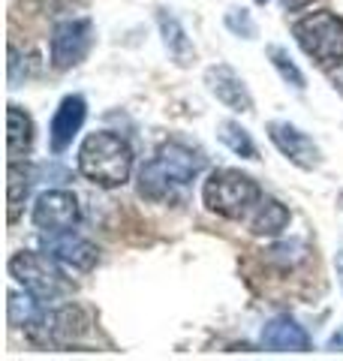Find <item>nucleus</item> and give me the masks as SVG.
Here are the masks:
<instances>
[{
	"instance_id": "f257e3e1",
	"label": "nucleus",
	"mask_w": 343,
	"mask_h": 361,
	"mask_svg": "<svg viewBox=\"0 0 343 361\" xmlns=\"http://www.w3.org/2000/svg\"><path fill=\"white\" fill-rule=\"evenodd\" d=\"M202 169H205V157L199 151H193L181 142H166L157 148L154 160H148L142 166L139 193L154 202L172 199L181 187H187Z\"/></svg>"
},
{
	"instance_id": "f03ea898",
	"label": "nucleus",
	"mask_w": 343,
	"mask_h": 361,
	"mask_svg": "<svg viewBox=\"0 0 343 361\" xmlns=\"http://www.w3.org/2000/svg\"><path fill=\"white\" fill-rule=\"evenodd\" d=\"M78 172L100 187H121L133 172V148L118 133H90L78 148Z\"/></svg>"
},
{
	"instance_id": "7ed1b4c3",
	"label": "nucleus",
	"mask_w": 343,
	"mask_h": 361,
	"mask_svg": "<svg viewBox=\"0 0 343 361\" xmlns=\"http://www.w3.org/2000/svg\"><path fill=\"white\" fill-rule=\"evenodd\" d=\"M202 202L205 208L220 214V217L238 220L262 202V190L253 178L238 172V169H214L202 187Z\"/></svg>"
},
{
	"instance_id": "20e7f679",
	"label": "nucleus",
	"mask_w": 343,
	"mask_h": 361,
	"mask_svg": "<svg viewBox=\"0 0 343 361\" xmlns=\"http://www.w3.org/2000/svg\"><path fill=\"white\" fill-rule=\"evenodd\" d=\"M9 277L40 301H54L73 289V283L64 277V271L57 268V259L52 253H16L9 259Z\"/></svg>"
},
{
	"instance_id": "39448f33",
	"label": "nucleus",
	"mask_w": 343,
	"mask_h": 361,
	"mask_svg": "<svg viewBox=\"0 0 343 361\" xmlns=\"http://www.w3.org/2000/svg\"><path fill=\"white\" fill-rule=\"evenodd\" d=\"M292 33L299 39L301 51L313 58L319 66H337L343 61V18L319 9L299 18L292 25Z\"/></svg>"
},
{
	"instance_id": "423d86ee",
	"label": "nucleus",
	"mask_w": 343,
	"mask_h": 361,
	"mask_svg": "<svg viewBox=\"0 0 343 361\" xmlns=\"http://www.w3.org/2000/svg\"><path fill=\"white\" fill-rule=\"evenodd\" d=\"M90 45H94V25L90 18H66L57 21L49 39V54L54 70H70L88 58Z\"/></svg>"
},
{
	"instance_id": "0eeeda50",
	"label": "nucleus",
	"mask_w": 343,
	"mask_h": 361,
	"mask_svg": "<svg viewBox=\"0 0 343 361\" xmlns=\"http://www.w3.org/2000/svg\"><path fill=\"white\" fill-rule=\"evenodd\" d=\"M33 226L45 235L70 232L78 223V199L70 190H45L33 202Z\"/></svg>"
},
{
	"instance_id": "6e6552de",
	"label": "nucleus",
	"mask_w": 343,
	"mask_h": 361,
	"mask_svg": "<svg viewBox=\"0 0 343 361\" xmlns=\"http://www.w3.org/2000/svg\"><path fill=\"white\" fill-rule=\"evenodd\" d=\"M268 139L274 142V148H277L286 160L295 163L299 169H304V172H313V169L323 163V151L316 148V142L289 121H271L268 123Z\"/></svg>"
},
{
	"instance_id": "1a4fd4ad",
	"label": "nucleus",
	"mask_w": 343,
	"mask_h": 361,
	"mask_svg": "<svg viewBox=\"0 0 343 361\" xmlns=\"http://www.w3.org/2000/svg\"><path fill=\"white\" fill-rule=\"evenodd\" d=\"M205 85H208L211 94L220 99L226 109L232 111H253V97L244 85V78L238 75L229 63H214L205 70Z\"/></svg>"
},
{
	"instance_id": "9d476101",
	"label": "nucleus",
	"mask_w": 343,
	"mask_h": 361,
	"mask_svg": "<svg viewBox=\"0 0 343 361\" xmlns=\"http://www.w3.org/2000/svg\"><path fill=\"white\" fill-rule=\"evenodd\" d=\"M85 118H88V106L78 94H70V97L61 99V106L54 109V118L49 123V145H52L54 154H64L70 148L78 130H82Z\"/></svg>"
},
{
	"instance_id": "9b49d317",
	"label": "nucleus",
	"mask_w": 343,
	"mask_h": 361,
	"mask_svg": "<svg viewBox=\"0 0 343 361\" xmlns=\"http://www.w3.org/2000/svg\"><path fill=\"white\" fill-rule=\"evenodd\" d=\"M42 250L52 253L57 262L70 265V268H76V271H90V268L97 265V259H100L97 244H90L88 238L76 235L73 229H70V232L49 235V238H45V244H42Z\"/></svg>"
},
{
	"instance_id": "f8f14e48",
	"label": "nucleus",
	"mask_w": 343,
	"mask_h": 361,
	"mask_svg": "<svg viewBox=\"0 0 343 361\" xmlns=\"http://www.w3.org/2000/svg\"><path fill=\"white\" fill-rule=\"evenodd\" d=\"M259 343L271 353H307L311 349V334H307L292 316H274L262 325Z\"/></svg>"
},
{
	"instance_id": "ddd939ff",
	"label": "nucleus",
	"mask_w": 343,
	"mask_h": 361,
	"mask_svg": "<svg viewBox=\"0 0 343 361\" xmlns=\"http://www.w3.org/2000/svg\"><path fill=\"white\" fill-rule=\"evenodd\" d=\"M157 25H160V33H163V42H166V49L172 54V61H175L178 66H190L193 61H196V49H193L184 25H181L169 9H160L157 13Z\"/></svg>"
},
{
	"instance_id": "4468645a",
	"label": "nucleus",
	"mask_w": 343,
	"mask_h": 361,
	"mask_svg": "<svg viewBox=\"0 0 343 361\" xmlns=\"http://www.w3.org/2000/svg\"><path fill=\"white\" fill-rule=\"evenodd\" d=\"M6 154L9 160H25L33 145V121L25 109L9 106L6 109Z\"/></svg>"
},
{
	"instance_id": "2eb2a0df",
	"label": "nucleus",
	"mask_w": 343,
	"mask_h": 361,
	"mask_svg": "<svg viewBox=\"0 0 343 361\" xmlns=\"http://www.w3.org/2000/svg\"><path fill=\"white\" fill-rule=\"evenodd\" d=\"M286 226H289V208L283 202L265 196L256 205V214L250 220V232L259 235V238H277V235H283Z\"/></svg>"
},
{
	"instance_id": "dca6fc26",
	"label": "nucleus",
	"mask_w": 343,
	"mask_h": 361,
	"mask_svg": "<svg viewBox=\"0 0 343 361\" xmlns=\"http://www.w3.org/2000/svg\"><path fill=\"white\" fill-rule=\"evenodd\" d=\"M42 322H45V331L54 334V337H78V334L88 329L85 310L73 307V304H66V307H61V310L45 313Z\"/></svg>"
},
{
	"instance_id": "f3484780",
	"label": "nucleus",
	"mask_w": 343,
	"mask_h": 361,
	"mask_svg": "<svg viewBox=\"0 0 343 361\" xmlns=\"http://www.w3.org/2000/svg\"><path fill=\"white\" fill-rule=\"evenodd\" d=\"M217 139H220L232 154L244 157V160H259L256 142L250 139V133L238 121H220V123H217Z\"/></svg>"
},
{
	"instance_id": "a211bd4d",
	"label": "nucleus",
	"mask_w": 343,
	"mask_h": 361,
	"mask_svg": "<svg viewBox=\"0 0 343 361\" xmlns=\"http://www.w3.org/2000/svg\"><path fill=\"white\" fill-rule=\"evenodd\" d=\"M30 169L21 166V160H9V180H6V196H9V220H18V211L25 205L30 193Z\"/></svg>"
},
{
	"instance_id": "6ab92c4d",
	"label": "nucleus",
	"mask_w": 343,
	"mask_h": 361,
	"mask_svg": "<svg viewBox=\"0 0 343 361\" xmlns=\"http://www.w3.org/2000/svg\"><path fill=\"white\" fill-rule=\"evenodd\" d=\"M40 298H33L30 292H9V322L13 325H33L40 319Z\"/></svg>"
},
{
	"instance_id": "aec40b11",
	"label": "nucleus",
	"mask_w": 343,
	"mask_h": 361,
	"mask_svg": "<svg viewBox=\"0 0 343 361\" xmlns=\"http://www.w3.org/2000/svg\"><path fill=\"white\" fill-rule=\"evenodd\" d=\"M268 61H271V66L280 73V78L286 85H292L295 90H304V73L295 66V61L289 58V51L286 49H280V45H268Z\"/></svg>"
},
{
	"instance_id": "412c9836",
	"label": "nucleus",
	"mask_w": 343,
	"mask_h": 361,
	"mask_svg": "<svg viewBox=\"0 0 343 361\" xmlns=\"http://www.w3.org/2000/svg\"><path fill=\"white\" fill-rule=\"evenodd\" d=\"M226 27L232 33H238V37H244V39L256 37V21L250 18V13L241 9V6H229L226 9Z\"/></svg>"
},
{
	"instance_id": "4be33fe9",
	"label": "nucleus",
	"mask_w": 343,
	"mask_h": 361,
	"mask_svg": "<svg viewBox=\"0 0 343 361\" xmlns=\"http://www.w3.org/2000/svg\"><path fill=\"white\" fill-rule=\"evenodd\" d=\"M307 4H311V0H283V6L289 9V13H295V9H304Z\"/></svg>"
},
{
	"instance_id": "5701e85b",
	"label": "nucleus",
	"mask_w": 343,
	"mask_h": 361,
	"mask_svg": "<svg viewBox=\"0 0 343 361\" xmlns=\"http://www.w3.org/2000/svg\"><path fill=\"white\" fill-rule=\"evenodd\" d=\"M253 4H259V6H265V4H268V0H253Z\"/></svg>"
},
{
	"instance_id": "b1692460",
	"label": "nucleus",
	"mask_w": 343,
	"mask_h": 361,
	"mask_svg": "<svg viewBox=\"0 0 343 361\" xmlns=\"http://www.w3.org/2000/svg\"><path fill=\"white\" fill-rule=\"evenodd\" d=\"M340 208H343V193H340Z\"/></svg>"
}]
</instances>
